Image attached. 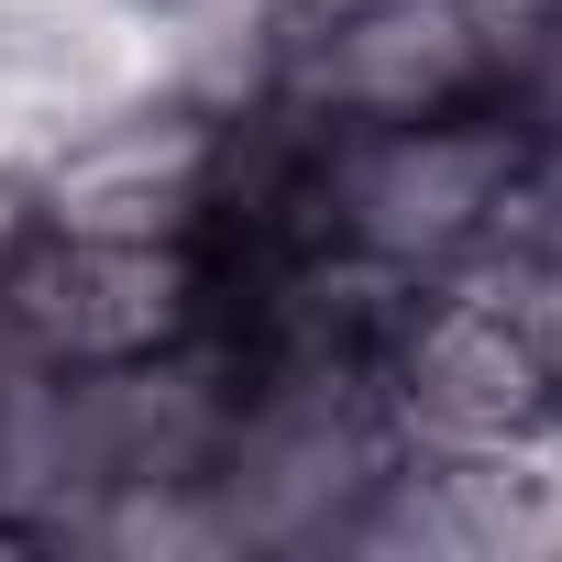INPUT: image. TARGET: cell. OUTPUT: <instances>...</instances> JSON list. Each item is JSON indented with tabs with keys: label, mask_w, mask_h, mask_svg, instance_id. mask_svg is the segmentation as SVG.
I'll return each mask as SVG.
<instances>
[{
	"label": "cell",
	"mask_w": 562,
	"mask_h": 562,
	"mask_svg": "<svg viewBox=\"0 0 562 562\" xmlns=\"http://www.w3.org/2000/svg\"><path fill=\"white\" fill-rule=\"evenodd\" d=\"M397 452H408V430L364 364H243L221 452H210V507H221L232 562L243 551H265V562L353 551Z\"/></svg>",
	"instance_id": "6da1fadb"
},
{
	"label": "cell",
	"mask_w": 562,
	"mask_h": 562,
	"mask_svg": "<svg viewBox=\"0 0 562 562\" xmlns=\"http://www.w3.org/2000/svg\"><path fill=\"white\" fill-rule=\"evenodd\" d=\"M529 177V133L474 100V111H419V122H331L321 144V243L441 288L507 254Z\"/></svg>",
	"instance_id": "7a4b0ae2"
},
{
	"label": "cell",
	"mask_w": 562,
	"mask_h": 562,
	"mask_svg": "<svg viewBox=\"0 0 562 562\" xmlns=\"http://www.w3.org/2000/svg\"><path fill=\"white\" fill-rule=\"evenodd\" d=\"M386 408L408 441H540L562 430V353L518 265H474L408 299L386 364Z\"/></svg>",
	"instance_id": "3957f363"
},
{
	"label": "cell",
	"mask_w": 562,
	"mask_h": 562,
	"mask_svg": "<svg viewBox=\"0 0 562 562\" xmlns=\"http://www.w3.org/2000/svg\"><path fill=\"white\" fill-rule=\"evenodd\" d=\"M188 331H210L199 243H100V232H56V221H23L0 243V342L34 364L100 375V364H144Z\"/></svg>",
	"instance_id": "277c9868"
},
{
	"label": "cell",
	"mask_w": 562,
	"mask_h": 562,
	"mask_svg": "<svg viewBox=\"0 0 562 562\" xmlns=\"http://www.w3.org/2000/svg\"><path fill=\"white\" fill-rule=\"evenodd\" d=\"M321 122H419L496 100V0H299L276 78Z\"/></svg>",
	"instance_id": "5b68a950"
},
{
	"label": "cell",
	"mask_w": 562,
	"mask_h": 562,
	"mask_svg": "<svg viewBox=\"0 0 562 562\" xmlns=\"http://www.w3.org/2000/svg\"><path fill=\"white\" fill-rule=\"evenodd\" d=\"M221 111L199 89H122L100 100L45 166H34V221L100 232V243H199L210 188H221Z\"/></svg>",
	"instance_id": "8992f818"
},
{
	"label": "cell",
	"mask_w": 562,
	"mask_h": 562,
	"mask_svg": "<svg viewBox=\"0 0 562 562\" xmlns=\"http://www.w3.org/2000/svg\"><path fill=\"white\" fill-rule=\"evenodd\" d=\"M23 221H34V177H12V166H0V243H12Z\"/></svg>",
	"instance_id": "52a82bcc"
}]
</instances>
